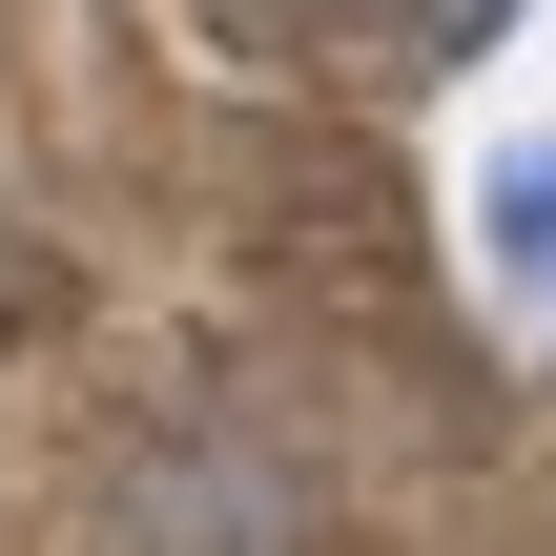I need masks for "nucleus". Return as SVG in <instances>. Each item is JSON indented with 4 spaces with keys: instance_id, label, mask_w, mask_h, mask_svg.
Masks as SVG:
<instances>
[{
    "instance_id": "f257e3e1",
    "label": "nucleus",
    "mask_w": 556,
    "mask_h": 556,
    "mask_svg": "<svg viewBox=\"0 0 556 556\" xmlns=\"http://www.w3.org/2000/svg\"><path fill=\"white\" fill-rule=\"evenodd\" d=\"M495 248L556 289V144H516V165H495Z\"/></svg>"
}]
</instances>
